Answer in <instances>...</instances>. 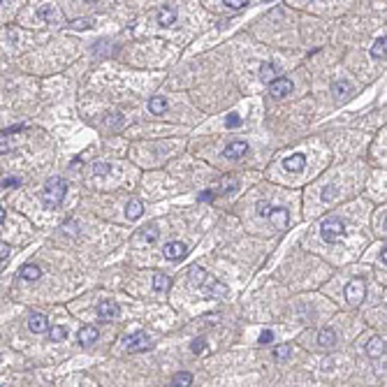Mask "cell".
<instances>
[{"label": "cell", "instance_id": "cell-1", "mask_svg": "<svg viewBox=\"0 0 387 387\" xmlns=\"http://www.w3.org/2000/svg\"><path fill=\"white\" fill-rule=\"evenodd\" d=\"M190 283H193V288L197 290L199 295H204V297H225L228 295V288L223 285L220 281H216L213 276H209V273L202 269V267H190Z\"/></svg>", "mask_w": 387, "mask_h": 387}, {"label": "cell", "instance_id": "cell-2", "mask_svg": "<svg viewBox=\"0 0 387 387\" xmlns=\"http://www.w3.org/2000/svg\"><path fill=\"white\" fill-rule=\"evenodd\" d=\"M65 193H68V181L61 179V176H51L46 181L44 190H42V204H44V209H58L63 197H65Z\"/></svg>", "mask_w": 387, "mask_h": 387}, {"label": "cell", "instance_id": "cell-3", "mask_svg": "<svg viewBox=\"0 0 387 387\" xmlns=\"http://www.w3.org/2000/svg\"><path fill=\"white\" fill-rule=\"evenodd\" d=\"M320 234L327 243H336L346 236V223H343L339 216H327L322 223H320Z\"/></svg>", "mask_w": 387, "mask_h": 387}, {"label": "cell", "instance_id": "cell-4", "mask_svg": "<svg viewBox=\"0 0 387 387\" xmlns=\"http://www.w3.org/2000/svg\"><path fill=\"white\" fill-rule=\"evenodd\" d=\"M366 297V281L364 278H352V281L346 285V302L352 304V306H359Z\"/></svg>", "mask_w": 387, "mask_h": 387}, {"label": "cell", "instance_id": "cell-5", "mask_svg": "<svg viewBox=\"0 0 387 387\" xmlns=\"http://www.w3.org/2000/svg\"><path fill=\"white\" fill-rule=\"evenodd\" d=\"M151 339L144 334V332H135L125 339V350L128 352H142V350H151Z\"/></svg>", "mask_w": 387, "mask_h": 387}, {"label": "cell", "instance_id": "cell-6", "mask_svg": "<svg viewBox=\"0 0 387 387\" xmlns=\"http://www.w3.org/2000/svg\"><path fill=\"white\" fill-rule=\"evenodd\" d=\"M292 79H285V77H278V79H273L271 84H269V93H271V98H288L290 93H292Z\"/></svg>", "mask_w": 387, "mask_h": 387}, {"label": "cell", "instance_id": "cell-7", "mask_svg": "<svg viewBox=\"0 0 387 387\" xmlns=\"http://www.w3.org/2000/svg\"><path fill=\"white\" fill-rule=\"evenodd\" d=\"M188 246L183 241H169V243H165L162 246V255L167 260H183L186 255H188Z\"/></svg>", "mask_w": 387, "mask_h": 387}, {"label": "cell", "instance_id": "cell-8", "mask_svg": "<svg viewBox=\"0 0 387 387\" xmlns=\"http://www.w3.org/2000/svg\"><path fill=\"white\" fill-rule=\"evenodd\" d=\"M95 311H98L100 318L109 322V320H116L118 315H121V306H118L116 302H112V299H105V302L98 304V309H95Z\"/></svg>", "mask_w": 387, "mask_h": 387}, {"label": "cell", "instance_id": "cell-9", "mask_svg": "<svg viewBox=\"0 0 387 387\" xmlns=\"http://www.w3.org/2000/svg\"><path fill=\"white\" fill-rule=\"evenodd\" d=\"M98 339H100V332L95 325H84L79 329V334H77V341H79V346H84V348L93 346Z\"/></svg>", "mask_w": 387, "mask_h": 387}, {"label": "cell", "instance_id": "cell-10", "mask_svg": "<svg viewBox=\"0 0 387 387\" xmlns=\"http://www.w3.org/2000/svg\"><path fill=\"white\" fill-rule=\"evenodd\" d=\"M239 188V181H236V176L228 174V176H223L218 183H216V188H211L216 195H230V193H234V190Z\"/></svg>", "mask_w": 387, "mask_h": 387}, {"label": "cell", "instance_id": "cell-11", "mask_svg": "<svg viewBox=\"0 0 387 387\" xmlns=\"http://www.w3.org/2000/svg\"><path fill=\"white\" fill-rule=\"evenodd\" d=\"M246 153H248V144H246V142H230V144L225 146L223 155L228 160H239V158H243Z\"/></svg>", "mask_w": 387, "mask_h": 387}, {"label": "cell", "instance_id": "cell-12", "mask_svg": "<svg viewBox=\"0 0 387 387\" xmlns=\"http://www.w3.org/2000/svg\"><path fill=\"white\" fill-rule=\"evenodd\" d=\"M366 355L371 357L373 362L380 359V357H385V339H380V336H373L371 341L366 343Z\"/></svg>", "mask_w": 387, "mask_h": 387}, {"label": "cell", "instance_id": "cell-13", "mask_svg": "<svg viewBox=\"0 0 387 387\" xmlns=\"http://www.w3.org/2000/svg\"><path fill=\"white\" fill-rule=\"evenodd\" d=\"M176 19H179V14H176V9L172 7V5H165V7H160L158 12V23L162 26V28H172L176 23Z\"/></svg>", "mask_w": 387, "mask_h": 387}, {"label": "cell", "instance_id": "cell-14", "mask_svg": "<svg viewBox=\"0 0 387 387\" xmlns=\"http://www.w3.org/2000/svg\"><path fill=\"white\" fill-rule=\"evenodd\" d=\"M28 327H31V332L35 334H42L49 329V318L42 315V313H31V318H28Z\"/></svg>", "mask_w": 387, "mask_h": 387}, {"label": "cell", "instance_id": "cell-15", "mask_svg": "<svg viewBox=\"0 0 387 387\" xmlns=\"http://www.w3.org/2000/svg\"><path fill=\"white\" fill-rule=\"evenodd\" d=\"M304 165H306V155L304 153H292V155H288L283 160V167L288 172H302Z\"/></svg>", "mask_w": 387, "mask_h": 387}, {"label": "cell", "instance_id": "cell-16", "mask_svg": "<svg viewBox=\"0 0 387 387\" xmlns=\"http://www.w3.org/2000/svg\"><path fill=\"white\" fill-rule=\"evenodd\" d=\"M278 75H281V68H278V65H273V63H269V61H265L260 65V79L267 81V84H271V79H278Z\"/></svg>", "mask_w": 387, "mask_h": 387}, {"label": "cell", "instance_id": "cell-17", "mask_svg": "<svg viewBox=\"0 0 387 387\" xmlns=\"http://www.w3.org/2000/svg\"><path fill=\"white\" fill-rule=\"evenodd\" d=\"M318 346L320 348H334L336 346V332L332 327H322L318 332Z\"/></svg>", "mask_w": 387, "mask_h": 387}, {"label": "cell", "instance_id": "cell-18", "mask_svg": "<svg viewBox=\"0 0 387 387\" xmlns=\"http://www.w3.org/2000/svg\"><path fill=\"white\" fill-rule=\"evenodd\" d=\"M142 213H144V204H142V199L132 197L128 204H125V218H128V220H137Z\"/></svg>", "mask_w": 387, "mask_h": 387}, {"label": "cell", "instance_id": "cell-19", "mask_svg": "<svg viewBox=\"0 0 387 387\" xmlns=\"http://www.w3.org/2000/svg\"><path fill=\"white\" fill-rule=\"evenodd\" d=\"M332 93H334L336 100H343V98H348L350 93H352V86H350L346 79H336L334 84H332Z\"/></svg>", "mask_w": 387, "mask_h": 387}, {"label": "cell", "instance_id": "cell-20", "mask_svg": "<svg viewBox=\"0 0 387 387\" xmlns=\"http://www.w3.org/2000/svg\"><path fill=\"white\" fill-rule=\"evenodd\" d=\"M167 109H169V102L162 98V95H155V98L149 100V112H151V114L160 116V114H165Z\"/></svg>", "mask_w": 387, "mask_h": 387}, {"label": "cell", "instance_id": "cell-21", "mask_svg": "<svg viewBox=\"0 0 387 387\" xmlns=\"http://www.w3.org/2000/svg\"><path fill=\"white\" fill-rule=\"evenodd\" d=\"M19 276H21L23 281H38L39 276H42V269L38 265H23L19 269Z\"/></svg>", "mask_w": 387, "mask_h": 387}, {"label": "cell", "instance_id": "cell-22", "mask_svg": "<svg viewBox=\"0 0 387 387\" xmlns=\"http://www.w3.org/2000/svg\"><path fill=\"white\" fill-rule=\"evenodd\" d=\"M269 218L276 223V228L278 230H285V225H288V211L281 209V206H273L271 213H269Z\"/></svg>", "mask_w": 387, "mask_h": 387}, {"label": "cell", "instance_id": "cell-23", "mask_svg": "<svg viewBox=\"0 0 387 387\" xmlns=\"http://www.w3.org/2000/svg\"><path fill=\"white\" fill-rule=\"evenodd\" d=\"M169 288H172V278L167 273H155L153 276V290L155 292H167Z\"/></svg>", "mask_w": 387, "mask_h": 387}, {"label": "cell", "instance_id": "cell-24", "mask_svg": "<svg viewBox=\"0 0 387 387\" xmlns=\"http://www.w3.org/2000/svg\"><path fill=\"white\" fill-rule=\"evenodd\" d=\"M137 236H139L142 241H146V243H153V241H158L160 232H158V228H155V225H146V228H142V232H139Z\"/></svg>", "mask_w": 387, "mask_h": 387}, {"label": "cell", "instance_id": "cell-25", "mask_svg": "<svg viewBox=\"0 0 387 387\" xmlns=\"http://www.w3.org/2000/svg\"><path fill=\"white\" fill-rule=\"evenodd\" d=\"M46 332H49V339H51L53 343H61V341H65V339H68V329H65V327H61V325L49 327Z\"/></svg>", "mask_w": 387, "mask_h": 387}, {"label": "cell", "instance_id": "cell-26", "mask_svg": "<svg viewBox=\"0 0 387 387\" xmlns=\"http://www.w3.org/2000/svg\"><path fill=\"white\" fill-rule=\"evenodd\" d=\"M385 51H387V38L383 35V38H378L376 42H373L371 56H373V58H385Z\"/></svg>", "mask_w": 387, "mask_h": 387}, {"label": "cell", "instance_id": "cell-27", "mask_svg": "<svg viewBox=\"0 0 387 387\" xmlns=\"http://www.w3.org/2000/svg\"><path fill=\"white\" fill-rule=\"evenodd\" d=\"M38 14L42 16L44 21H58V19H61V14H58V9L53 7V5H42Z\"/></svg>", "mask_w": 387, "mask_h": 387}, {"label": "cell", "instance_id": "cell-28", "mask_svg": "<svg viewBox=\"0 0 387 387\" xmlns=\"http://www.w3.org/2000/svg\"><path fill=\"white\" fill-rule=\"evenodd\" d=\"M193 385V373L190 371H179L174 376V385L172 387H190Z\"/></svg>", "mask_w": 387, "mask_h": 387}, {"label": "cell", "instance_id": "cell-29", "mask_svg": "<svg viewBox=\"0 0 387 387\" xmlns=\"http://www.w3.org/2000/svg\"><path fill=\"white\" fill-rule=\"evenodd\" d=\"M290 355H292L290 343H283V346H276V348H273V357H276L278 362H285V359H290Z\"/></svg>", "mask_w": 387, "mask_h": 387}, {"label": "cell", "instance_id": "cell-30", "mask_svg": "<svg viewBox=\"0 0 387 387\" xmlns=\"http://www.w3.org/2000/svg\"><path fill=\"white\" fill-rule=\"evenodd\" d=\"M93 172L98 176H105V174H109L112 172V165L109 162H102V160H98V162H93Z\"/></svg>", "mask_w": 387, "mask_h": 387}, {"label": "cell", "instance_id": "cell-31", "mask_svg": "<svg viewBox=\"0 0 387 387\" xmlns=\"http://www.w3.org/2000/svg\"><path fill=\"white\" fill-rule=\"evenodd\" d=\"M239 125H241V116L239 114H234V112H232V114H228L225 116V128H239Z\"/></svg>", "mask_w": 387, "mask_h": 387}, {"label": "cell", "instance_id": "cell-32", "mask_svg": "<svg viewBox=\"0 0 387 387\" xmlns=\"http://www.w3.org/2000/svg\"><path fill=\"white\" fill-rule=\"evenodd\" d=\"M70 26L77 28V31H88V28H93V19H77V21H72Z\"/></svg>", "mask_w": 387, "mask_h": 387}, {"label": "cell", "instance_id": "cell-33", "mask_svg": "<svg viewBox=\"0 0 387 387\" xmlns=\"http://www.w3.org/2000/svg\"><path fill=\"white\" fill-rule=\"evenodd\" d=\"M271 209H273V206L269 204V202H265V199H260V202H258V216H262V218H269Z\"/></svg>", "mask_w": 387, "mask_h": 387}, {"label": "cell", "instance_id": "cell-34", "mask_svg": "<svg viewBox=\"0 0 387 387\" xmlns=\"http://www.w3.org/2000/svg\"><path fill=\"white\" fill-rule=\"evenodd\" d=\"M223 5H225V7H230V9H243L246 5H251V2H248V0H225Z\"/></svg>", "mask_w": 387, "mask_h": 387}, {"label": "cell", "instance_id": "cell-35", "mask_svg": "<svg viewBox=\"0 0 387 387\" xmlns=\"http://www.w3.org/2000/svg\"><path fill=\"white\" fill-rule=\"evenodd\" d=\"M271 341H273V332H271V329H262L258 343H260V346H267V343H271Z\"/></svg>", "mask_w": 387, "mask_h": 387}, {"label": "cell", "instance_id": "cell-36", "mask_svg": "<svg viewBox=\"0 0 387 387\" xmlns=\"http://www.w3.org/2000/svg\"><path fill=\"white\" fill-rule=\"evenodd\" d=\"M19 186H21V179H16V176L2 179V188H19Z\"/></svg>", "mask_w": 387, "mask_h": 387}, {"label": "cell", "instance_id": "cell-37", "mask_svg": "<svg viewBox=\"0 0 387 387\" xmlns=\"http://www.w3.org/2000/svg\"><path fill=\"white\" fill-rule=\"evenodd\" d=\"M197 199H199V202H211V199H216V193L209 188V190H204V193H199Z\"/></svg>", "mask_w": 387, "mask_h": 387}, {"label": "cell", "instance_id": "cell-38", "mask_svg": "<svg viewBox=\"0 0 387 387\" xmlns=\"http://www.w3.org/2000/svg\"><path fill=\"white\" fill-rule=\"evenodd\" d=\"M204 348H206L204 339H197V341H193V343H190V350H193V352H202Z\"/></svg>", "mask_w": 387, "mask_h": 387}, {"label": "cell", "instance_id": "cell-39", "mask_svg": "<svg viewBox=\"0 0 387 387\" xmlns=\"http://www.w3.org/2000/svg\"><path fill=\"white\" fill-rule=\"evenodd\" d=\"M7 255H9V246H7L5 241H0V262L7 258Z\"/></svg>", "mask_w": 387, "mask_h": 387}, {"label": "cell", "instance_id": "cell-40", "mask_svg": "<svg viewBox=\"0 0 387 387\" xmlns=\"http://www.w3.org/2000/svg\"><path fill=\"white\" fill-rule=\"evenodd\" d=\"M21 130H26V125H14V128H7V130H2V137H9L12 132H21Z\"/></svg>", "mask_w": 387, "mask_h": 387}, {"label": "cell", "instance_id": "cell-41", "mask_svg": "<svg viewBox=\"0 0 387 387\" xmlns=\"http://www.w3.org/2000/svg\"><path fill=\"white\" fill-rule=\"evenodd\" d=\"M7 151H9L7 137H2V139H0V155H2V153H7Z\"/></svg>", "mask_w": 387, "mask_h": 387}, {"label": "cell", "instance_id": "cell-42", "mask_svg": "<svg viewBox=\"0 0 387 387\" xmlns=\"http://www.w3.org/2000/svg\"><path fill=\"white\" fill-rule=\"evenodd\" d=\"M380 262L387 265V248H385V246H383V251H380Z\"/></svg>", "mask_w": 387, "mask_h": 387}, {"label": "cell", "instance_id": "cell-43", "mask_svg": "<svg viewBox=\"0 0 387 387\" xmlns=\"http://www.w3.org/2000/svg\"><path fill=\"white\" fill-rule=\"evenodd\" d=\"M2 220H5V209L0 206V223H2Z\"/></svg>", "mask_w": 387, "mask_h": 387}, {"label": "cell", "instance_id": "cell-44", "mask_svg": "<svg viewBox=\"0 0 387 387\" xmlns=\"http://www.w3.org/2000/svg\"><path fill=\"white\" fill-rule=\"evenodd\" d=\"M0 387H2V385H0Z\"/></svg>", "mask_w": 387, "mask_h": 387}]
</instances>
